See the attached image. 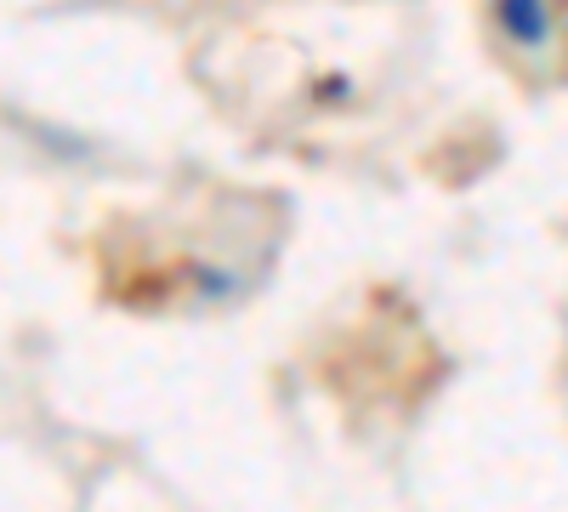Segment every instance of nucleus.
Segmentation results:
<instances>
[{
    "label": "nucleus",
    "instance_id": "f257e3e1",
    "mask_svg": "<svg viewBox=\"0 0 568 512\" xmlns=\"http://www.w3.org/2000/svg\"><path fill=\"white\" fill-rule=\"evenodd\" d=\"M489 18L517 52H546V46L557 40V7L551 0H495Z\"/></svg>",
    "mask_w": 568,
    "mask_h": 512
}]
</instances>
